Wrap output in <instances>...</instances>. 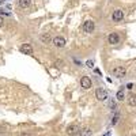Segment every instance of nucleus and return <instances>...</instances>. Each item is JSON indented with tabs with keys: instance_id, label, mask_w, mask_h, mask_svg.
Wrapping results in <instances>:
<instances>
[{
	"instance_id": "f3484780",
	"label": "nucleus",
	"mask_w": 136,
	"mask_h": 136,
	"mask_svg": "<svg viewBox=\"0 0 136 136\" xmlns=\"http://www.w3.org/2000/svg\"><path fill=\"white\" fill-rule=\"evenodd\" d=\"M3 25H4V19H3L2 17H0V27H2Z\"/></svg>"
},
{
	"instance_id": "4468645a",
	"label": "nucleus",
	"mask_w": 136,
	"mask_h": 136,
	"mask_svg": "<svg viewBox=\"0 0 136 136\" xmlns=\"http://www.w3.org/2000/svg\"><path fill=\"white\" fill-rule=\"evenodd\" d=\"M116 98H117L118 101H124V99H125L124 90H118V91H117V95H116Z\"/></svg>"
},
{
	"instance_id": "423d86ee",
	"label": "nucleus",
	"mask_w": 136,
	"mask_h": 136,
	"mask_svg": "<svg viewBox=\"0 0 136 136\" xmlns=\"http://www.w3.org/2000/svg\"><path fill=\"white\" fill-rule=\"evenodd\" d=\"M95 29V25H94V22L93 21H86L83 23V30H84V33H93Z\"/></svg>"
},
{
	"instance_id": "ddd939ff",
	"label": "nucleus",
	"mask_w": 136,
	"mask_h": 136,
	"mask_svg": "<svg viewBox=\"0 0 136 136\" xmlns=\"http://www.w3.org/2000/svg\"><path fill=\"white\" fill-rule=\"evenodd\" d=\"M128 105L136 106V94H131L129 97H128Z\"/></svg>"
},
{
	"instance_id": "f03ea898",
	"label": "nucleus",
	"mask_w": 136,
	"mask_h": 136,
	"mask_svg": "<svg viewBox=\"0 0 136 136\" xmlns=\"http://www.w3.org/2000/svg\"><path fill=\"white\" fill-rule=\"evenodd\" d=\"M112 74H113L116 78H124V76L127 75V69H125V67L117 66V67H114V68H113Z\"/></svg>"
},
{
	"instance_id": "6ab92c4d",
	"label": "nucleus",
	"mask_w": 136,
	"mask_h": 136,
	"mask_svg": "<svg viewBox=\"0 0 136 136\" xmlns=\"http://www.w3.org/2000/svg\"><path fill=\"white\" fill-rule=\"evenodd\" d=\"M132 136H136V135H132Z\"/></svg>"
},
{
	"instance_id": "0eeeda50",
	"label": "nucleus",
	"mask_w": 136,
	"mask_h": 136,
	"mask_svg": "<svg viewBox=\"0 0 136 136\" xmlns=\"http://www.w3.org/2000/svg\"><path fill=\"white\" fill-rule=\"evenodd\" d=\"M124 18V12L121 10H114L113 14H112V19H113L114 22H120V21H123Z\"/></svg>"
},
{
	"instance_id": "f257e3e1",
	"label": "nucleus",
	"mask_w": 136,
	"mask_h": 136,
	"mask_svg": "<svg viewBox=\"0 0 136 136\" xmlns=\"http://www.w3.org/2000/svg\"><path fill=\"white\" fill-rule=\"evenodd\" d=\"M66 132H67L68 136H75V135H78L79 132H80V127H79L78 124H71V125L67 127Z\"/></svg>"
},
{
	"instance_id": "9b49d317",
	"label": "nucleus",
	"mask_w": 136,
	"mask_h": 136,
	"mask_svg": "<svg viewBox=\"0 0 136 136\" xmlns=\"http://www.w3.org/2000/svg\"><path fill=\"white\" fill-rule=\"evenodd\" d=\"M79 135L80 136H91L93 135V129L91 128H83V129H80Z\"/></svg>"
},
{
	"instance_id": "20e7f679",
	"label": "nucleus",
	"mask_w": 136,
	"mask_h": 136,
	"mask_svg": "<svg viewBox=\"0 0 136 136\" xmlns=\"http://www.w3.org/2000/svg\"><path fill=\"white\" fill-rule=\"evenodd\" d=\"M52 44L54 46H57V48H64L66 44H67V41H66V38H64V37H54L52 39Z\"/></svg>"
},
{
	"instance_id": "7ed1b4c3",
	"label": "nucleus",
	"mask_w": 136,
	"mask_h": 136,
	"mask_svg": "<svg viewBox=\"0 0 136 136\" xmlns=\"http://www.w3.org/2000/svg\"><path fill=\"white\" fill-rule=\"evenodd\" d=\"M95 98H97L98 101H106L109 98V94L106 90L103 89H97L95 90Z\"/></svg>"
},
{
	"instance_id": "dca6fc26",
	"label": "nucleus",
	"mask_w": 136,
	"mask_h": 136,
	"mask_svg": "<svg viewBox=\"0 0 136 136\" xmlns=\"http://www.w3.org/2000/svg\"><path fill=\"white\" fill-rule=\"evenodd\" d=\"M86 66H87V67H90V68H93V67H94V61H93V60H87Z\"/></svg>"
},
{
	"instance_id": "a211bd4d",
	"label": "nucleus",
	"mask_w": 136,
	"mask_h": 136,
	"mask_svg": "<svg viewBox=\"0 0 136 136\" xmlns=\"http://www.w3.org/2000/svg\"><path fill=\"white\" fill-rule=\"evenodd\" d=\"M103 136H110V133H109V132H108V133H106V135H103Z\"/></svg>"
},
{
	"instance_id": "2eb2a0df",
	"label": "nucleus",
	"mask_w": 136,
	"mask_h": 136,
	"mask_svg": "<svg viewBox=\"0 0 136 136\" xmlns=\"http://www.w3.org/2000/svg\"><path fill=\"white\" fill-rule=\"evenodd\" d=\"M118 118H120V116H118V114L116 113V114H114V117L112 118V124H113V125H116V124L118 123Z\"/></svg>"
},
{
	"instance_id": "1a4fd4ad",
	"label": "nucleus",
	"mask_w": 136,
	"mask_h": 136,
	"mask_svg": "<svg viewBox=\"0 0 136 136\" xmlns=\"http://www.w3.org/2000/svg\"><path fill=\"white\" fill-rule=\"evenodd\" d=\"M108 41H109V44H112V45H116V44H118V41H120V36H118L117 33H110L109 37H108Z\"/></svg>"
},
{
	"instance_id": "f8f14e48",
	"label": "nucleus",
	"mask_w": 136,
	"mask_h": 136,
	"mask_svg": "<svg viewBox=\"0 0 136 136\" xmlns=\"http://www.w3.org/2000/svg\"><path fill=\"white\" fill-rule=\"evenodd\" d=\"M18 4H19L21 8H27L31 4V0H18Z\"/></svg>"
},
{
	"instance_id": "9d476101",
	"label": "nucleus",
	"mask_w": 136,
	"mask_h": 136,
	"mask_svg": "<svg viewBox=\"0 0 136 136\" xmlns=\"http://www.w3.org/2000/svg\"><path fill=\"white\" fill-rule=\"evenodd\" d=\"M39 39H41V42H44V44H49V42H52V38H51L49 33H42L41 36H39Z\"/></svg>"
},
{
	"instance_id": "6e6552de",
	"label": "nucleus",
	"mask_w": 136,
	"mask_h": 136,
	"mask_svg": "<svg viewBox=\"0 0 136 136\" xmlns=\"http://www.w3.org/2000/svg\"><path fill=\"white\" fill-rule=\"evenodd\" d=\"M19 49H21V52L23 54H33V46H31L30 44H23Z\"/></svg>"
},
{
	"instance_id": "39448f33",
	"label": "nucleus",
	"mask_w": 136,
	"mask_h": 136,
	"mask_svg": "<svg viewBox=\"0 0 136 136\" xmlns=\"http://www.w3.org/2000/svg\"><path fill=\"white\" fill-rule=\"evenodd\" d=\"M91 84H93V82H91V79H90L89 76H83V78L80 79V86L83 87L84 90L91 89Z\"/></svg>"
}]
</instances>
